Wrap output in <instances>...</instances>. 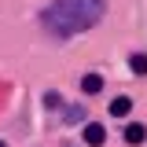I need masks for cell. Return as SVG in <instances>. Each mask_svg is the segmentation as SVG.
Here are the masks:
<instances>
[{
  "label": "cell",
  "instance_id": "1",
  "mask_svg": "<svg viewBox=\"0 0 147 147\" xmlns=\"http://www.w3.org/2000/svg\"><path fill=\"white\" fill-rule=\"evenodd\" d=\"M107 11V0H55L52 7L40 11L44 30H52L55 37H74L92 30Z\"/></svg>",
  "mask_w": 147,
  "mask_h": 147
},
{
  "label": "cell",
  "instance_id": "2",
  "mask_svg": "<svg viewBox=\"0 0 147 147\" xmlns=\"http://www.w3.org/2000/svg\"><path fill=\"white\" fill-rule=\"evenodd\" d=\"M81 92H88V96L103 92V77H99V74H85V77H81Z\"/></svg>",
  "mask_w": 147,
  "mask_h": 147
},
{
  "label": "cell",
  "instance_id": "3",
  "mask_svg": "<svg viewBox=\"0 0 147 147\" xmlns=\"http://www.w3.org/2000/svg\"><path fill=\"white\" fill-rule=\"evenodd\" d=\"M103 140H107V129L103 125H85V144H103Z\"/></svg>",
  "mask_w": 147,
  "mask_h": 147
},
{
  "label": "cell",
  "instance_id": "4",
  "mask_svg": "<svg viewBox=\"0 0 147 147\" xmlns=\"http://www.w3.org/2000/svg\"><path fill=\"white\" fill-rule=\"evenodd\" d=\"M144 140H147V129L144 125H136V121L125 125V144H144Z\"/></svg>",
  "mask_w": 147,
  "mask_h": 147
},
{
  "label": "cell",
  "instance_id": "5",
  "mask_svg": "<svg viewBox=\"0 0 147 147\" xmlns=\"http://www.w3.org/2000/svg\"><path fill=\"white\" fill-rule=\"evenodd\" d=\"M129 110H132V103H129L125 96H118V99H114V103H110V114H114V118H125Z\"/></svg>",
  "mask_w": 147,
  "mask_h": 147
},
{
  "label": "cell",
  "instance_id": "6",
  "mask_svg": "<svg viewBox=\"0 0 147 147\" xmlns=\"http://www.w3.org/2000/svg\"><path fill=\"white\" fill-rule=\"evenodd\" d=\"M129 66H132L136 74H147V55H132V59H129Z\"/></svg>",
  "mask_w": 147,
  "mask_h": 147
},
{
  "label": "cell",
  "instance_id": "7",
  "mask_svg": "<svg viewBox=\"0 0 147 147\" xmlns=\"http://www.w3.org/2000/svg\"><path fill=\"white\" fill-rule=\"evenodd\" d=\"M81 118H85V107H66V121H81Z\"/></svg>",
  "mask_w": 147,
  "mask_h": 147
},
{
  "label": "cell",
  "instance_id": "8",
  "mask_svg": "<svg viewBox=\"0 0 147 147\" xmlns=\"http://www.w3.org/2000/svg\"><path fill=\"white\" fill-rule=\"evenodd\" d=\"M0 147H4V144H0Z\"/></svg>",
  "mask_w": 147,
  "mask_h": 147
}]
</instances>
